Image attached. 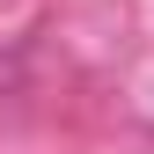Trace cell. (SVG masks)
I'll use <instances>...</instances> for the list:
<instances>
[]
</instances>
